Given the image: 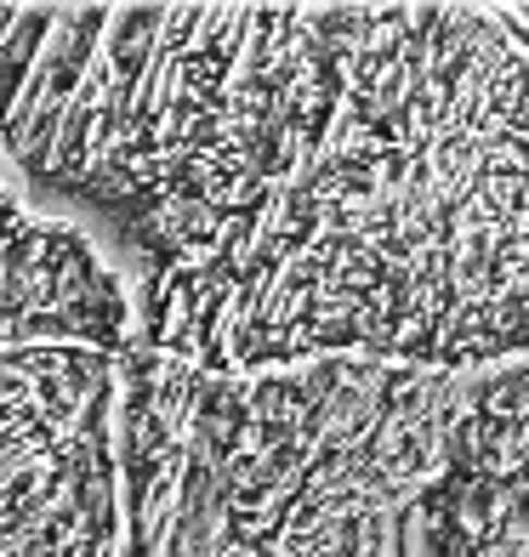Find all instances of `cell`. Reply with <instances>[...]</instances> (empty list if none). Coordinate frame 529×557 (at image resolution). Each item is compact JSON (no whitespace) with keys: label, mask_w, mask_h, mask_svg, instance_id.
<instances>
[{"label":"cell","mask_w":529,"mask_h":557,"mask_svg":"<svg viewBox=\"0 0 529 557\" xmlns=\"http://www.w3.org/2000/svg\"><path fill=\"white\" fill-rule=\"evenodd\" d=\"M0 154L155 359H529V7H0Z\"/></svg>","instance_id":"obj_1"},{"label":"cell","mask_w":529,"mask_h":557,"mask_svg":"<svg viewBox=\"0 0 529 557\" xmlns=\"http://www.w3.org/2000/svg\"><path fill=\"white\" fill-rule=\"evenodd\" d=\"M0 557H125L114 352H0Z\"/></svg>","instance_id":"obj_2"},{"label":"cell","mask_w":529,"mask_h":557,"mask_svg":"<svg viewBox=\"0 0 529 557\" xmlns=\"http://www.w3.org/2000/svg\"><path fill=\"white\" fill-rule=\"evenodd\" d=\"M132 347V296L81 222L40 206L0 154V352Z\"/></svg>","instance_id":"obj_3"},{"label":"cell","mask_w":529,"mask_h":557,"mask_svg":"<svg viewBox=\"0 0 529 557\" xmlns=\"http://www.w3.org/2000/svg\"><path fill=\"white\" fill-rule=\"evenodd\" d=\"M393 557H529V410L427 490Z\"/></svg>","instance_id":"obj_4"}]
</instances>
